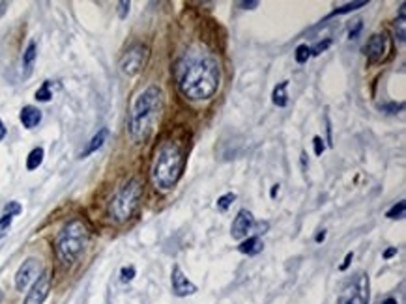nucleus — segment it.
I'll list each match as a JSON object with an SVG mask.
<instances>
[{"label":"nucleus","instance_id":"15","mask_svg":"<svg viewBox=\"0 0 406 304\" xmlns=\"http://www.w3.org/2000/svg\"><path fill=\"white\" fill-rule=\"evenodd\" d=\"M107 136H109V131L107 129H101L99 133H97L92 140H90V144L86 146V149H84L83 153H81V157H88L90 153H94V151H97V149L101 148L105 144V140H107Z\"/></svg>","mask_w":406,"mask_h":304},{"label":"nucleus","instance_id":"38","mask_svg":"<svg viewBox=\"0 0 406 304\" xmlns=\"http://www.w3.org/2000/svg\"><path fill=\"white\" fill-rule=\"evenodd\" d=\"M4 10H6V4H0V15L4 14Z\"/></svg>","mask_w":406,"mask_h":304},{"label":"nucleus","instance_id":"18","mask_svg":"<svg viewBox=\"0 0 406 304\" xmlns=\"http://www.w3.org/2000/svg\"><path fill=\"white\" fill-rule=\"evenodd\" d=\"M358 293H359V302L361 304H369V278L367 274H359L358 278Z\"/></svg>","mask_w":406,"mask_h":304},{"label":"nucleus","instance_id":"23","mask_svg":"<svg viewBox=\"0 0 406 304\" xmlns=\"http://www.w3.org/2000/svg\"><path fill=\"white\" fill-rule=\"evenodd\" d=\"M311 56V47H307V45H300V47L296 49V62L298 64H305V62L309 60Z\"/></svg>","mask_w":406,"mask_h":304},{"label":"nucleus","instance_id":"9","mask_svg":"<svg viewBox=\"0 0 406 304\" xmlns=\"http://www.w3.org/2000/svg\"><path fill=\"white\" fill-rule=\"evenodd\" d=\"M255 226V218H253V213L247 209H241L238 215H236L234 222H232V228H230V233H232V239L236 241H241L245 239L247 233L253 230Z\"/></svg>","mask_w":406,"mask_h":304},{"label":"nucleus","instance_id":"20","mask_svg":"<svg viewBox=\"0 0 406 304\" xmlns=\"http://www.w3.org/2000/svg\"><path fill=\"white\" fill-rule=\"evenodd\" d=\"M51 97H53V92H51V82L45 81L42 84V88L36 92V99H38V101H51Z\"/></svg>","mask_w":406,"mask_h":304},{"label":"nucleus","instance_id":"31","mask_svg":"<svg viewBox=\"0 0 406 304\" xmlns=\"http://www.w3.org/2000/svg\"><path fill=\"white\" fill-rule=\"evenodd\" d=\"M240 6L245 8V10H253V8L258 6V2H256V0H255V2H240Z\"/></svg>","mask_w":406,"mask_h":304},{"label":"nucleus","instance_id":"29","mask_svg":"<svg viewBox=\"0 0 406 304\" xmlns=\"http://www.w3.org/2000/svg\"><path fill=\"white\" fill-rule=\"evenodd\" d=\"M118 8H120V10H118V15L124 19L125 15H127V12H129V2H120Z\"/></svg>","mask_w":406,"mask_h":304},{"label":"nucleus","instance_id":"24","mask_svg":"<svg viewBox=\"0 0 406 304\" xmlns=\"http://www.w3.org/2000/svg\"><path fill=\"white\" fill-rule=\"evenodd\" d=\"M12 220H14V215H4L0 216V239L6 235L8 230H10V226H12Z\"/></svg>","mask_w":406,"mask_h":304},{"label":"nucleus","instance_id":"3","mask_svg":"<svg viewBox=\"0 0 406 304\" xmlns=\"http://www.w3.org/2000/svg\"><path fill=\"white\" fill-rule=\"evenodd\" d=\"M186 164V155L182 146L167 140L158 148L152 162V181L159 190H172L176 187L182 170Z\"/></svg>","mask_w":406,"mask_h":304},{"label":"nucleus","instance_id":"5","mask_svg":"<svg viewBox=\"0 0 406 304\" xmlns=\"http://www.w3.org/2000/svg\"><path fill=\"white\" fill-rule=\"evenodd\" d=\"M141 198H143V183L139 181V179H129L110 200L109 203L110 218L118 224L129 220L133 213L137 211Z\"/></svg>","mask_w":406,"mask_h":304},{"label":"nucleus","instance_id":"28","mask_svg":"<svg viewBox=\"0 0 406 304\" xmlns=\"http://www.w3.org/2000/svg\"><path fill=\"white\" fill-rule=\"evenodd\" d=\"M313 144H315V153L317 155H322L324 153V140L320 138V136H315L313 138Z\"/></svg>","mask_w":406,"mask_h":304},{"label":"nucleus","instance_id":"13","mask_svg":"<svg viewBox=\"0 0 406 304\" xmlns=\"http://www.w3.org/2000/svg\"><path fill=\"white\" fill-rule=\"evenodd\" d=\"M36 54H38L36 53V43L30 41L25 54H23V79H28V77L32 75V71H34Z\"/></svg>","mask_w":406,"mask_h":304},{"label":"nucleus","instance_id":"30","mask_svg":"<svg viewBox=\"0 0 406 304\" xmlns=\"http://www.w3.org/2000/svg\"><path fill=\"white\" fill-rule=\"evenodd\" d=\"M352 257H354V254H352V252H348V254H346V257H344V263L341 265V270H344L346 267H348V265H350Z\"/></svg>","mask_w":406,"mask_h":304},{"label":"nucleus","instance_id":"14","mask_svg":"<svg viewBox=\"0 0 406 304\" xmlns=\"http://www.w3.org/2000/svg\"><path fill=\"white\" fill-rule=\"evenodd\" d=\"M262 241L260 237H247L243 243H240V246H238V250L241 252V254H247V256H256L258 252H262Z\"/></svg>","mask_w":406,"mask_h":304},{"label":"nucleus","instance_id":"32","mask_svg":"<svg viewBox=\"0 0 406 304\" xmlns=\"http://www.w3.org/2000/svg\"><path fill=\"white\" fill-rule=\"evenodd\" d=\"M359 30H361V23H359V21H358V25H356V28H354V30H350V38H356Z\"/></svg>","mask_w":406,"mask_h":304},{"label":"nucleus","instance_id":"35","mask_svg":"<svg viewBox=\"0 0 406 304\" xmlns=\"http://www.w3.org/2000/svg\"><path fill=\"white\" fill-rule=\"evenodd\" d=\"M324 239H326V231H322V233H318V235H317L318 243H320V241H324Z\"/></svg>","mask_w":406,"mask_h":304},{"label":"nucleus","instance_id":"39","mask_svg":"<svg viewBox=\"0 0 406 304\" xmlns=\"http://www.w3.org/2000/svg\"><path fill=\"white\" fill-rule=\"evenodd\" d=\"M0 300H2V291H0Z\"/></svg>","mask_w":406,"mask_h":304},{"label":"nucleus","instance_id":"17","mask_svg":"<svg viewBox=\"0 0 406 304\" xmlns=\"http://www.w3.org/2000/svg\"><path fill=\"white\" fill-rule=\"evenodd\" d=\"M43 162V149L42 148H34L30 153H28L27 159V168L28 170H36L40 164Z\"/></svg>","mask_w":406,"mask_h":304},{"label":"nucleus","instance_id":"11","mask_svg":"<svg viewBox=\"0 0 406 304\" xmlns=\"http://www.w3.org/2000/svg\"><path fill=\"white\" fill-rule=\"evenodd\" d=\"M365 53L369 56L371 62H380L384 58L385 53V36L384 34H374L369 38L367 45H365Z\"/></svg>","mask_w":406,"mask_h":304},{"label":"nucleus","instance_id":"7","mask_svg":"<svg viewBox=\"0 0 406 304\" xmlns=\"http://www.w3.org/2000/svg\"><path fill=\"white\" fill-rule=\"evenodd\" d=\"M42 274V261L38 257H28L23 261V265L19 267L17 274H15V287L17 291H25L30 285L32 280Z\"/></svg>","mask_w":406,"mask_h":304},{"label":"nucleus","instance_id":"36","mask_svg":"<svg viewBox=\"0 0 406 304\" xmlns=\"http://www.w3.org/2000/svg\"><path fill=\"white\" fill-rule=\"evenodd\" d=\"M384 304H399L395 298H387V300H384Z\"/></svg>","mask_w":406,"mask_h":304},{"label":"nucleus","instance_id":"21","mask_svg":"<svg viewBox=\"0 0 406 304\" xmlns=\"http://www.w3.org/2000/svg\"><path fill=\"white\" fill-rule=\"evenodd\" d=\"M404 209H406V203L399 202L385 213V216H387V218H402V216H404Z\"/></svg>","mask_w":406,"mask_h":304},{"label":"nucleus","instance_id":"25","mask_svg":"<svg viewBox=\"0 0 406 304\" xmlns=\"http://www.w3.org/2000/svg\"><path fill=\"white\" fill-rule=\"evenodd\" d=\"M135 278V267H124L120 270V280L122 282H131Z\"/></svg>","mask_w":406,"mask_h":304},{"label":"nucleus","instance_id":"34","mask_svg":"<svg viewBox=\"0 0 406 304\" xmlns=\"http://www.w3.org/2000/svg\"><path fill=\"white\" fill-rule=\"evenodd\" d=\"M393 254H397V248H389V250H385L384 256H385V257H391Z\"/></svg>","mask_w":406,"mask_h":304},{"label":"nucleus","instance_id":"2","mask_svg":"<svg viewBox=\"0 0 406 304\" xmlns=\"http://www.w3.org/2000/svg\"><path fill=\"white\" fill-rule=\"evenodd\" d=\"M163 112V92L159 86H148L139 95L129 114L131 142L143 144L152 136Z\"/></svg>","mask_w":406,"mask_h":304},{"label":"nucleus","instance_id":"4","mask_svg":"<svg viewBox=\"0 0 406 304\" xmlns=\"http://www.w3.org/2000/svg\"><path fill=\"white\" fill-rule=\"evenodd\" d=\"M90 233L83 220H69L56 237V254L64 265H73L88 244Z\"/></svg>","mask_w":406,"mask_h":304},{"label":"nucleus","instance_id":"33","mask_svg":"<svg viewBox=\"0 0 406 304\" xmlns=\"http://www.w3.org/2000/svg\"><path fill=\"white\" fill-rule=\"evenodd\" d=\"M6 136V127H4V123H2V120H0V140Z\"/></svg>","mask_w":406,"mask_h":304},{"label":"nucleus","instance_id":"19","mask_svg":"<svg viewBox=\"0 0 406 304\" xmlns=\"http://www.w3.org/2000/svg\"><path fill=\"white\" fill-rule=\"evenodd\" d=\"M367 6V2L365 0H361V2H352V4H346V6L343 8H337V10H333L330 14V17H335V15H343V14H350V12H354V10H359V8Z\"/></svg>","mask_w":406,"mask_h":304},{"label":"nucleus","instance_id":"27","mask_svg":"<svg viewBox=\"0 0 406 304\" xmlns=\"http://www.w3.org/2000/svg\"><path fill=\"white\" fill-rule=\"evenodd\" d=\"M331 45V41L330 40H326V41H320V43H317L315 47L311 49V54H320V53H324L326 49L330 47Z\"/></svg>","mask_w":406,"mask_h":304},{"label":"nucleus","instance_id":"8","mask_svg":"<svg viewBox=\"0 0 406 304\" xmlns=\"http://www.w3.org/2000/svg\"><path fill=\"white\" fill-rule=\"evenodd\" d=\"M49 291H51V272L49 270H42V274L36 278L32 289L28 291L25 304H43L49 295Z\"/></svg>","mask_w":406,"mask_h":304},{"label":"nucleus","instance_id":"22","mask_svg":"<svg viewBox=\"0 0 406 304\" xmlns=\"http://www.w3.org/2000/svg\"><path fill=\"white\" fill-rule=\"evenodd\" d=\"M234 200H236L234 192H227V194H223V196L217 200V209H219V211H227L228 205L234 202Z\"/></svg>","mask_w":406,"mask_h":304},{"label":"nucleus","instance_id":"16","mask_svg":"<svg viewBox=\"0 0 406 304\" xmlns=\"http://www.w3.org/2000/svg\"><path fill=\"white\" fill-rule=\"evenodd\" d=\"M287 86L289 82L283 81L276 90H274V105L277 107H287Z\"/></svg>","mask_w":406,"mask_h":304},{"label":"nucleus","instance_id":"6","mask_svg":"<svg viewBox=\"0 0 406 304\" xmlns=\"http://www.w3.org/2000/svg\"><path fill=\"white\" fill-rule=\"evenodd\" d=\"M146 58H148V49L145 45H133L120 62V71L125 77H135L141 69L145 68Z\"/></svg>","mask_w":406,"mask_h":304},{"label":"nucleus","instance_id":"10","mask_svg":"<svg viewBox=\"0 0 406 304\" xmlns=\"http://www.w3.org/2000/svg\"><path fill=\"white\" fill-rule=\"evenodd\" d=\"M171 282H172V291H174L176 297H187V295H195V293H197V285L191 284V282L187 280V276L182 272V269H180L178 265L172 267Z\"/></svg>","mask_w":406,"mask_h":304},{"label":"nucleus","instance_id":"26","mask_svg":"<svg viewBox=\"0 0 406 304\" xmlns=\"http://www.w3.org/2000/svg\"><path fill=\"white\" fill-rule=\"evenodd\" d=\"M4 213H6V215H14V216L19 215V213H21V205L17 202H10L6 207H4Z\"/></svg>","mask_w":406,"mask_h":304},{"label":"nucleus","instance_id":"12","mask_svg":"<svg viewBox=\"0 0 406 304\" xmlns=\"http://www.w3.org/2000/svg\"><path fill=\"white\" fill-rule=\"evenodd\" d=\"M42 122V110L36 107H25L21 110V123L27 129H34Z\"/></svg>","mask_w":406,"mask_h":304},{"label":"nucleus","instance_id":"1","mask_svg":"<svg viewBox=\"0 0 406 304\" xmlns=\"http://www.w3.org/2000/svg\"><path fill=\"white\" fill-rule=\"evenodd\" d=\"M178 88L191 101H204L214 97L221 82L219 62L204 47L187 51L176 68Z\"/></svg>","mask_w":406,"mask_h":304},{"label":"nucleus","instance_id":"37","mask_svg":"<svg viewBox=\"0 0 406 304\" xmlns=\"http://www.w3.org/2000/svg\"><path fill=\"white\" fill-rule=\"evenodd\" d=\"M277 190H279V185H276V187H274V189H272V196H276V192Z\"/></svg>","mask_w":406,"mask_h":304}]
</instances>
